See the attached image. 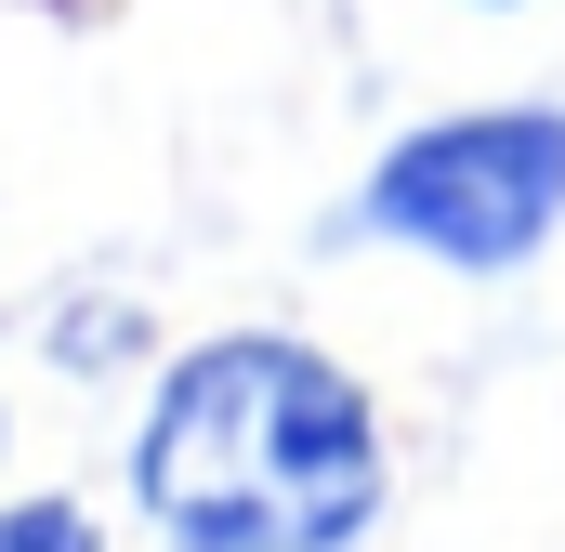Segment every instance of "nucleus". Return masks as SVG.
I'll use <instances>...</instances> for the list:
<instances>
[{
	"mask_svg": "<svg viewBox=\"0 0 565 552\" xmlns=\"http://www.w3.org/2000/svg\"><path fill=\"white\" fill-rule=\"evenodd\" d=\"M132 513L171 552H355L382 527V408L289 329L184 342L132 421Z\"/></svg>",
	"mask_w": 565,
	"mask_h": 552,
	"instance_id": "f257e3e1",
	"label": "nucleus"
},
{
	"mask_svg": "<svg viewBox=\"0 0 565 552\" xmlns=\"http://www.w3.org/2000/svg\"><path fill=\"white\" fill-rule=\"evenodd\" d=\"M565 224V106H460L422 119L369 158V184L342 198V237L422 251L447 276H513L540 264Z\"/></svg>",
	"mask_w": 565,
	"mask_h": 552,
	"instance_id": "f03ea898",
	"label": "nucleus"
},
{
	"mask_svg": "<svg viewBox=\"0 0 565 552\" xmlns=\"http://www.w3.org/2000/svg\"><path fill=\"white\" fill-rule=\"evenodd\" d=\"M0 552H106L79 500H0Z\"/></svg>",
	"mask_w": 565,
	"mask_h": 552,
	"instance_id": "7ed1b4c3",
	"label": "nucleus"
},
{
	"mask_svg": "<svg viewBox=\"0 0 565 552\" xmlns=\"http://www.w3.org/2000/svg\"><path fill=\"white\" fill-rule=\"evenodd\" d=\"M487 13H513V0H487Z\"/></svg>",
	"mask_w": 565,
	"mask_h": 552,
	"instance_id": "20e7f679",
	"label": "nucleus"
},
{
	"mask_svg": "<svg viewBox=\"0 0 565 552\" xmlns=\"http://www.w3.org/2000/svg\"><path fill=\"white\" fill-rule=\"evenodd\" d=\"M0 434H13V421H0Z\"/></svg>",
	"mask_w": 565,
	"mask_h": 552,
	"instance_id": "39448f33",
	"label": "nucleus"
}]
</instances>
